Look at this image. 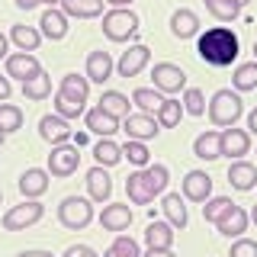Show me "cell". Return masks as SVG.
Segmentation results:
<instances>
[{
    "instance_id": "6da1fadb",
    "label": "cell",
    "mask_w": 257,
    "mask_h": 257,
    "mask_svg": "<svg viewBox=\"0 0 257 257\" xmlns=\"http://www.w3.org/2000/svg\"><path fill=\"white\" fill-rule=\"evenodd\" d=\"M238 52H241L238 32H231L228 26H212L196 39V55L212 68H228L238 58Z\"/></svg>"
},
{
    "instance_id": "7a4b0ae2",
    "label": "cell",
    "mask_w": 257,
    "mask_h": 257,
    "mask_svg": "<svg viewBox=\"0 0 257 257\" xmlns=\"http://www.w3.org/2000/svg\"><path fill=\"white\" fill-rule=\"evenodd\" d=\"M241 112H244V103H241V96L235 90H219L209 100V122L219 125V128L235 125L241 119Z\"/></svg>"
},
{
    "instance_id": "3957f363",
    "label": "cell",
    "mask_w": 257,
    "mask_h": 257,
    "mask_svg": "<svg viewBox=\"0 0 257 257\" xmlns=\"http://www.w3.org/2000/svg\"><path fill=\"white\" fill-rule=\"evenodd\" d=\"M139 32V16L128 7H112L109 13H103V36L112 42H125Z\"/></svg>"
},
{
    "instance_id": "277c9868",
    "label": "cell",
    "mask_w": 257,
    "mask_h": 257,
    "mask_svg": "<svg viewBox=\"0 0 257 257\" xmlns=\"http://www.w3.org/2000/svg\"><path fill=\"white\" fill-rule=\"evenodd\" d=\"M58 222L71 231H84L93 222V206L84 196H64L58 206Z\"/></svg>"
},
{
    "instance_id": "5b68a950",
    "label": "cell",
    "mask_w": 257,
    "mask_h": 257,
    "mask_svg": "<svg viewBox=\"0 0 257 257\" xmlns=\"http://www.w3.org/2000/svg\"><path fill=\"white\" fill-rule=\"evenodd\" d=\"M42 215H45L42 203H39V199H26V203L7 209V215H4V228H7V231H23V228H29V225H36L39 219H42Z\"/></svg>"
},
{
    "instance_id": "8992f818",
    "label": "cell",
    "mask_w": 257,
    "mask_h": 257,
    "mask_svg": "<svg viewBox=\"0 0 257 257\" xmlns=\"http://www.w3.org/2000/svg\"><path fill=\"white\" fill-rule=\"evenodd\" d=\"M151 80H155V90H161V93H180L187 87L183 68L180 64H171V61H158L151 68Z\"/></svg>"
},
{
    "instance_id": "52a82bcc",
    "label": "cell",
    "mask_w": 257,
    "mask_h": 257,
    "mask_svg": "<svg viewBox=\"0 0 257 257\" xmlns=\"http://www.w3.org/2000/svg\"><path fill=\"white\" fill-rule=\"evenodd\" d=\"M80 164V155H77V145H52V155H48V174L64 180V177H71L77 171Z\"/></svg>"
},
{
    "instance_id": "ba28073f",
    "label": "cell",
    "mask_w": 257,
    "mask_h": 257,
    "mask_svg": "<svg viewBox=\"0 0 257 257\" xmlns=\"http://www.w3.org/2000/svg\"><path fill=\"white\" fill-rule=\"evenodd\" d=\"M119 128L128 135V139H135V142H148V139H158V132H161V125H158V119L151 116V112H128V116L119 122Z\"/></svg>"
},
{
    "instance_id": "9c48e42d",
    "label": "cell",
    "mask_w": 257,
    "mask_h": 257,
    "mask_svg": "<svg viewBox=\"0 0 257 257\" xmlns=\"http://www.w3.org/2000/svg\"><path fill=\"white\" fill-rule=\"evenodd\" d=\"M219 148H222V158H235V161H241L247 151H251V132H244V128H235V125L222 128V132H219Z\"/></svg>"
},
{
    "instance_id": "30bf717a",
    "label": "cell",
    "mask_w": 257,
    "mask_h": 257,
    "mask_svg": "<svg viewBox=\"0 0 257 257\" xmlns=\"http://www.w3.org/2000/svg\"><path fill=\"white\" fill-rule=\"evenodd\" d=\"M247 222H251V215H247L241 206L231 203L219 219H215V228H219V235H225V238H241L247 231Z\"/></svg>"
},
{
    "instance_id": "8fae6325",
    "label": "cell",
    "mask_w": 257,
    "mask_h": 257,
    "mask_svg": "<svg viewBox=\"0 0 257 257\" xmlns=\"http://www.w3.org/2000/svg\"><path fill=\"white\" fill-rule=\"evenodd\" d=\"M42 71V64H39V58L32 52H13V55H7V77H16V80H32Z\"/></svg>"
},
{
    "instance_id": "7c38bea8",
    "label": "cell",
    "mask_w": 257,
    "mask_h": 257,
    "mask_svg": "<svg viewBox=\"0 0 257 257\" xmlns=\"http://www.w3.org/2000/svg\"><path fill=\"white\" fill-rule=\"evenodd\" d=\"M209 196H212V177L206 171H190L183 177V199H190V203H206Z\"/></svg>"
},
{
    "instance_id": "4fadbf2b",
    "label": "cell",
    "mask_w": 257,
    "mask_h": 257,
    "mask_svg": "<svg viewBox=\"0 0 257 257\" xmlns=\"http://www.w3.org/2000/svg\"><path fill=\"white\" fill-rule=\"evenodd\" d=\"M148 61H151V48L148 45H132L128 52H122V58L116 61V71H119V77H135Z\"/></svg>"
},
{
    "instance_id": "5bb4252c",
    "label": "cell",
    "mask_w": 257,
    "mask_h": 257,
    "mask_svg": "<svg viewBox=\"0 0 257 257\" xmlns=\"http://www.w3.org/2000/svg\"><path fill=\"white\" fill-rule=\"evenodd\" d=\"M84 119H87V128H90L93 135H100V139H112V135L119 132V119L116 116H109L103 106H93V109H87L84 112Z\"/></svg>"
},
{
    "instance_id": "9a60e30c",
    "label": "cell",
    "mask_w": 257,
    "mask_h": 257,
    "mask_svg": "<svg viewBox=\"0 0 257 257\" xmlns=\"http://www.w3.org/2000/svg\"><path fill=\"white\" fill-rule=\"evenodd\" d=\"M100 225H103L106 231H125L128 225H132V209H128L125 203H109V206H103Z\"/></svg>"
},
{
    "instance_id": "2e32d148",
    "label": "cell",
    "mask_w": 257,
    "mask_h": 257,
    "mask_svg": "<svg viewBox=\"0 0 257 257\" xmlns=\"http://www.w3.org/2000/svg\"><path fill=\"white\" fill-rule=\"evenodd\" d=\"M87 193H90L93 203H106V199L112 196V180H109L106 167L96 164V167L87 171Z\"/></svg>"
},
{
    "instance_id": "e0dca14e",
    "label": "cell",
    "mask_w": 257,
    "mask_h": 257,
    "mask_svg": "<svg viewBox=\"0 0 257 257\" xmlns=\"http://www.w3.org/2000/svg\"><path fill=\"white\" fill-rule=\"evenodd\" d=\"M112 58L109 52H103V48H96V52L87 55V80H93V84H106V80L112 77Z\"/></svg>"
},
{
    "instance_id": "ac0fdd59",
    "label": "cell",
    "mask_w": 257,
    "mask_h": 257,
    "mask_svg": "<svg viewBox=\"0 0 257 257\" xmlns=\"http://www.w3.org/2000/svg\"><path fill=\"white\" fill-rule=\"evenodd\" d=\"M58 96L77 103V106H84L87 96H90V80L80 77V74H64L61 77V87H58Z\"/></svg>"
},
{
    "instance_id": "d6986e66",
    "label": "cell",
    "mask_w": 257,
    "mask_h": 257,
    "mask_svg": "<svg viewBox=\"0 0 257 257\" xmlns=\"http://www.w3.org/2000/svg\"><path fill=\"white\" fill-rule=\"evenodd\" d=\"M39 135H42L48 145H64V142H71L68 119H61V116H42V119H39Z\"/></svg>"
},
{
    "instance_id": "ffe728a7",
    "label": "cell",
    "mask_w": 257,
    "mask_h": 257,
    "mask_svg": "<svg viewBox=\"0 0 257 257\" xmlns=\"http://www.w3.org/2000/svg\"><path fill=\"white\" fill-rule=\"evenodd\" d=\"M45 190H48V171H42V167H29V171L20 174V193L26 199H39Z\"/></svg>"
},
{
    "instance_id": "44dd1931",
    "label": "cell",
    "mask_w": 257,
    "mask_h": 257,
    "mask_svg": "<svg viewBox=\"0 0 257 257\" xmlns=\"http://www.w3.org/2000/svg\"><path fill=\"white\" fill-rule=\"evenodd\" d=\"M125 193H128V199H132L135 206H148V203H155V190H151V183H148V177H145V171L128 174V180H125Z\"/></svg>"
},
{
    "instance_id": "7402d4cb",
    "label": "cell",
    "mask_w": 257,
    "mask_h": 257,
    "mask_svg": "<svg viewBox=\"0 0 257 257\" xmlns=\"http://www.w3.org/2000/svg\"><path fill=\"white\" fill-rule=\"evenodd\" d=\"M145 244H148L151 251H171V244H174V225L171 222H151L148 228H145Z\"/></svg>"
},
{
    "instance_id": "603a6c76",
    "label": "cell",
    "mask_w": 257,
    "mask_h": 257,
    "mask_svg": "<svg viewBox=\"0 0 257 257\" xmlns=\"http://www.w3.org/2000/svg\"><path fill=\"white\" fill-rule=\"evenodd\" d=\"M39 26H42V36L52 39V42H61L64 36H68V16L61 10H55V7H48L42 13V20H39Z\"/></svg>"
},
{
    "instance_id": "cb8c5ba5",
    "label": "cell",
    "mask_w": 257,
    "mask_h": 257,
    "mask_svg": "<svg viewBox=\"0 0 257 257\" xmlns=\"http://www.w3.org/2000/svg\"><path fill=\"white\" fill-rule=\"evenodd\" d=\"M58 7L71 20H96L103 13V0H61Z\"/></svg>"
},
{
    "instance_id": "d4e9b609",
    "label": "cell",
    "mask_w": 257,
    "mask_h": 257,
    "mask_svg": "<svg viewBox=\"0 0 257 257\" xmlns=\"http://www.w3.org/2000/svg\"><path fill=\"white\" fill-rule=\"evenodd\" d=\"M161 209H164L167 222H171L174 228H187L190 212H187V199H183L180 193H167V196H164V203H161Z\"/></svg>"
},
{
    "instance_id": "484cf974",
    "label": "cell",
    "mask_w": 257,
    "mask_h": 257,
    "mask_svg": "<svg viewBox=\"0 0 257 257\" xmlns=\"http://www.w3.org/2000/svg\"><path fill=\"white\" fill-rule=\"evenodd\" d=\"M228 183L235 190H254L257 187V167L254 164H247V161H235V164L228 167Z\"/></svg>"
},
{
    "instance_id": "4316f807",
    "label": "cell",
    "mask_w": 257,
    "mask_h": 257,
    "mask_svg": "<svg viewBox=\"0 0 257 257\" xmlns=\"http://www.w3.org/2000/svg\"><path fill=\"white\" fill-rule=\"evenodd\" d=\"M171 32L177 39H193V36H199V16L193 13V10H177L171 16Z\"/></svg>"
},
{
    "instance_id": "83f0119b",
    "label": "cell",
    "mask_w": 257,
    "mask_h": 257,
    "mask_svg": "<svg viewBox=\"0 0 257 257\" xmlns=\"http://www.w3.org/2000/svg\"><path fill=\"white\" fill-rule=\"evenodd\" d=\"M193 155L203 158V161H219V158H222L219 132H203V135H196V142H193Z\"/></svg>"
},
{
    "instance_id": "f1b7e54d",
    "label": "cell",
    "mask_w": 257,
    "mask_h": 257,
    "mask_svg": "<svg viewBox=\"0 0 257 257\" xmlns=\"http://www.w3.org/2000/svg\"><path fill=\"white\" fill-rule=\"evenodd\" d=\"M10 39L20 45V52H36L39 42H42V32L32 29V26H23V23H16V26L10 29Z\"/></svg>"
},
{
    "instance_id": "f546056e",
    "label": "cell",
    "mask_w": 257,
    "mask_h": 257,
    "mask_svg": "<svg viewBox=\"0 0 257 257\" xmlns=\"http://www.w3.org/2000/svg\"><path fill=\"white\" fill-rule=\"evenodd\" d=\"M231 84H235V93L257 90V61L238 64V68H235V74H231Z\"/></svg>"
},
{
    "instance_id": "4dcf8cb0",
    "label": "cell",
    "mask_w": 257,
    "mask_h": 257,
    "mask_svg": "<svg viewBox=\"0 0 257 257\" xmlns=\"http://www.w3.org/2000/svg\"><path fill=\"white\" fill-rule=\"evenodd\" d=\"M93 158H96V164H100V167H112V164L122 161V151H119V145L112 142V139H100V142L93 145Z\"/></svg>"
},
{
    "instance_id": "1f68e13d",
    "label": "cell",
    "mask_w": 257,
    "mask_h": 257,
    "mask_svg": "<svg viewBox=\"0 0 257 257\" xmlns=\"http://www.w3.org/2000/svg\"><path fill=\"white\" fill-rule=\"evenodd\" d=\"M180 116H183V103L180 100H164L155 109V119H158L161 128H174L177 122H180Z\"/></svg>"
},
{
    "instance_id": "d6a6232c",
    "label": "cell",
    "mask_w": 257,
    "mask_h": 257,
    "mask_svg": "<svg viewBox=\"0 0 257 257\" xmlns=\"http://www.w3.org/2000/svg\"><path fill=\"white\" fill-rule=\"evenodd\" d=\"M23 96H26V100H45V96H52V77H48L45 71H39L32 80L23 84Z\"/></svg>"
},
{
    "instance_id": "836d02e7",
    "label": "cell",
    "mask_w": 257,
    "mask_h": 257,
    "mask_svg": "<svg viewBox=\"0 0 257 257\" xmlns=\"http://www.w3.org/2000/svg\"><path fill=\"white\" fill-rule=\"evenodd\" d=\"M100 106L109 112V116H116V119H125L128 116V96L125 93H119V90H106L100 96Z\"/></svg>"
},
{
    "instance_id": "e575fe53",
    "label": "cell",
    "mask_w": 257,
    "mask_h": 257,
    "mask_svg": "<svg viewBox=\"0 0 257 257\" xmlns=\"http://www.w3.org/2000/svg\"><path fill=\"white\" fill-rule=\"evenodd\" d=\"M23 128V109L13 106V103H0V132L10 135Z\"/></svg>"
},
{
    "instance_id": "d590c367",
    "label": "cell",
    "mask_w": 257,
    "mask_h": 257,
    "mask_svg": "<svg viewBox=\"0 0 257 257\" xmlns=\"http://www.w3.org/2000/svg\"><path fill=\"white\" fill-rule=\"evenodd\" d=\"M206 10L212 13L219 23H231V20H238L241 7L235 4V0H206Z\"/></svg>"
},
{
    "instance_id": "8d00e7d4",
    "label": "cell",
    "mask_w": 257,
    "mask_h": 257,
    "mask_svg": "<svg viewBox=\"0 0 257 257\" xmlns=\"http://www.w3.org/2000/svg\"><path fill=\"white\" fill-rule=\"evenodd\" d=\"M119 151H122V158H128L135 167H148V161H151L148 148H145V142H135V139H128L125 145H119Z\"/></svg>"
},
{
    "instance_id": "74e56055",
    "label": "cell",
    "mask_w": 257,
    "mask_h": 257,
    "mask_svg": "<svg viewBox=\"0 0 257 257\" xmlns=\"http://www.w3.org/2000/svg\"><path fill=\"white\" fill-rule=\"evenodd\" d=\"M132 103L139 106L142 112H155L161 103H164V96H161L158 90H148V87H139V90L132 93Z\"/></svg>"
},
{
    "instance_id": "f35d334b",
    "label": "cell",
    "mask_w": 257,
    "mask_h": 257,
    "mask_svg": "<svg viewBox=\"0 0 257 257\" xmlns=\"http://www.w3.org/2000/svg\"><path fill=\"white\" fill-rule=\"evenodd\" d=\"M103 257H142V251H139V244H135L128 235H116V241L109 244V251Z\"/></svg>"
},
{
    "instance_id": "ab89813d",
    "label": "cell",
    "mask_w": 257,
    "mask_h": 257,
    "mask_svg": "<svg viewBox=\"0 0 257 257\" xmlns=\"http://www.w3.org/2000/svg\"><path fill=\"white\" fill-rule=\"evenodd\" d=\"M183 109H187L190 116H203V112H206V96H203V90L187 87V90H183Z\"/></svg>"
},
{
    "instance_id": "60d3db41",
    "label": "cell",
    "mask_w": 257,
    "mask_h": 257,
    "mask_svg": "<svg viewBox=\"0 0 257 257\" xmlns=\"http://www.w3.org/2000/svg\"><path fill=\"white\" fill-rule=\"evenodd\" d=\"M145 177H148L155 196H158V193H164V187H167V167L164 164H148V167H145Z\"/></svg>"
},
{
    "instance_id": "b9f144b4",
    "label": "cell",
    "mask_w": 257,
    "mask_h": 257,
    "mask_svg": "<svg viewBox=\"0 0 257 257\" xmlns=\"http://www.w3.org/2000/svg\"><path fill=\"white\" fill-rule=\"evenodd\" d=\"M228 206H231V199H228V196H209V199H206V206H203V219H206V222H215Z\"/></svg>"
},
{
    "instance_id": "7bdbcfd3",
    "label": "cell",
    "mask_w": 257,
    "mask_h": 257,
    "mask_svg": "<svg viewBox=\"0 0 257 257\" xmlns=\"http://www.w3.org/2000/svg\"><path fill=\"white\" fill-rule=\"evenodd\" d=\"M55 116H61V119H77V116H84V106H77V103H71V100H64V96L55 93Z\"/></svg>"
},
{
    "instance_id": "ee69618b",
    "label": "cell",
    "mask_w": 257,
    "mask_h": 257,
    "mask_svg": "<svg viewBox=\"0 0 257 257\" xmlns=\"http://www.w3.org/2000/svg\"><path fill=\"white\" fill-rule=\"evenodd\" d=\"M228 257H257V241H247V238H238L231 244V254Z\"/></svg>"
},
{
    "instance_id": "f6af8a7d",
    "label": "cell",
    "mask_w": 257,
    "mask_h": 257,
    "mask_svg": "<svg viewBox=\"0 0 257 257\" xmlns=\"http://www.w3.org/2000/svg\"><path fill=\"white\" fill-rule=\"evenodd\" d=\"M64 257H100V254H96L90 244H71L68 251H64Z\"/></svg>"
},
{
    "instance_id": "bcb514c9",
    "label": "cell",
    "mask_w": 257,
    "mask_h": 257,
    "mask_svg": "<svg viewBox=\"0 0 257 257\" xmlns=\"http://www.w3.org/2000/svg\"><path fill=\"white\" fill-rule=\"evenodd\" d=\"M10 77H0V100H10Z\"/></svg>"
},
{
    "instance_id": "7dc6e473",
    "label": "cell",
    "mask_w": 257,
    "mask_h": 257,
    "mask_svg": "<svg viewBox=\"0 0 257 257\" xmlns=\"http://www.w3.org/2000/svg\"><path fill=\"white\" fill-rule=\"evenodd\" d=\"M16 257H55L52 251H20Z\"/></svg>"
},
{
    "instance_id": "c3c4849f",
    "label": "cell",
    "mask_w": 257,
    "mask_h": 257,
    "mask_svg": "<svg viewBox=\"0 0 257 257\" xmlns=\"http://www.w3.org/2000/svg\"><path fill=\"white\" fill-rule=\"evenodd\" d=\"M247 128H251V135H257V106L251 109V116H247Z\"/></svg>"
},
{
    "instance_id": "681fc988",
    "label": "cell",
    "mask_w": 257,
    "mask_h": 257,
    "mask_svg": "<svg viewBox=\"0 0 257 257\" xmlns=\"http://www.w3.org/2000/svg\"><path fill=\"white\" fill-rule=\"evenodd\" d=\"M145 257H177L174 251H151V247H148V254H145Z\"/></svg>"
},
{
    "instance_id": "f907efd6",
    "label": "cell",
    "mask_w": 257,
    "mask_h": 257,
    "mask_svg": "<svg viewBox=\"0 0 257 257\" xmlns=\"http://www.w3.org/2000/svg\"><path fill=\"white\" fill-rule=\"evenodd\" d=\"M36 4H39V0H16V7H20V10H32Z\"/></svg>"
},
{
    "instance_id": "816d5d0a",
    "label": "cell",
    "mask_w": 257,
    "mask_h": 257,
    "mask_svg": "<svg viewBox=\"0 0 257 257\" xmlns=\"http://www.w3.org/2000/svg\"><path fill=\"white\" fill-rule=\"evenodd\" d=\"M103 4H109V7H128V4H135V0H103Z\"/></svg>"
},
{
    "instance_id": "f5cc1de1",
    "label": "cell",
    "mask_w": 257,
    "mask_h": 257,
    "mask_svg": "<svg viewBox=\"0 0 257 257\" xmlns=\"http://www.w3.org/2000/svg\"><path fill=\"white\" fill-rule=\"evenodd\" d=\"M0 58H7V36L0 32Z\"/></svg>"
},
{
    "instance_id": "db71d44e",
    "label": "cell",
    "mask_w": 257,
    "mask_h": 257,
    "mask_svg": "<svg viewBox=\"0 0 257 257\" xmlns=\"http://www.w3.org/2000/svg\"><path fill=\"white\" fill-rule=\"evenodd\" d=\"M39 4H48V7H58L61 0H39Z\"/></svg>"
},
{
    "instance_id": "11a10c76",
    "label": "cell",
    "mask_w": 257,
    "mask_h": 257,
    "mask_svg": "<svg viewBox=\"0 0 257 257\" xmlns=\"http://www.w3.org/2000/svg\"><path fill=\"white\" fill-rule=\"evenodd\" d=\"M251 222H254V225H257V206H254V209H251Z\"/></svg>"
},
{
    "instance_id": "9f6ffc18",
    "label": "cell",
    "mask_w": 257,
    "mask_h": 257,
    "mask_svg": "<svg viewBox=\"0 0 257 257\" xmlns=\"http://www.w3.org/2000/svg\"><path fill=\"white\" fill-rule=\"evenodd\" d=\"M235 4H238V7H244V4H251V0H235Z\"/></svg>"
},
{
    "instance_id": "6f0895ef",
    "label": "cell",
    "mask_w": 257,
    "mask_h": 257,
    "mask_svg": "<svg viewBox=\"0 0 257 257\" xmlns=\"http://www.w3.org/2000/svg\"><path fill=\"white\" fill-rule=\"evenodd\" d=\"M254 61H257V42H254Z\"/></svg>"
},
{
    "instance_id": "680465c9",
    "label": "cell",
    "mask_w": 257,
    "mask_h": 257,
    "mask_svg": "<svg viewBox=\"0 0 257 257\" xmlns=\"http://www.w3.org/2000/svg\"><path fill=\"white\" fill-rule=\"evenodd\" d=\"M4 139H7V135H4V132H0V145H4Z\"/></svg>"
},
{
    "instance_id": "91938a15",
    "label": "cell",
    "mask_w": 257,
    "mask_h": 257,
    "mask_svg": "<svg viewBox=\"0 0 257 257\" xmlns=\"http://www.w3.org/2000/svg\"><path fill=\"white\" fill-rule=\"evenodd\" d=\"M0 199H4V193H0Z\"/></svg>"
}]
</instances>
